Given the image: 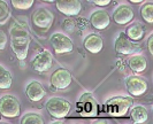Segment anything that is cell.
Returning <instances> with one entry per match:
<instances>
[{"label": "cell", "instance_id": "12", "mask_svg": "<svg viewBox=\"0 0 153 124\" xmlns=\"http://www.w3.org/2000/svg\"><path fill=\"white\" fill-rule=\"evenodd\" d=\"M134 17H135L134 10L128 5H120L113 13V20L119 25H126L130 23L134 20Z\"/></svg>", "mask_w": 153, "mask_h": 124}, {"label": "cell", "instance_id": "9", "mask_svg": "<svg viewBox=\"0 0 153 124\" xmlns=\"http://www.w3.org/2000/svg\"><path fill=\"white\" fill-rule=\"evenodd\" d=\"M73 82L71 74L66 68H58L51 76V85L56 90H65L70 86Z\"/></svg>", "mask_w": 153, "mask_h": 124}, {"label": "cell", "instance_id": "23", "mask_svg": "<svg viewBox=\"0 0 153 124\" xmlns=\"http://www.w3.org/2000/svg\"><path fill=\"white\" fill-rule=\"evenodd\" d=\"M9 15H10V10H9V7L6 4V1L0 0V24L6 23Z\"/></svg>", "mask_w": 153, "mask_h": 124}, {"label": "cell", "instance_id": "20", "mask_svg": "<svg viewBox=\"0 0 153 124\" xmlns=\"http://www.w3.org/2000/svg\"><path fill=\"white\" fill-rule=\"evenodd\" d=\"M140 16L146 23H153V4L147 2L140 8Z\"/></svg>", "mask_w": 153, "mask_h": 124}, {"label": "cell", "instance_id": "25", "mask_svg": "<svg viewBox=\"0 0 153 124\" xmlns=\"http://www.w3.org/2000/svg\"><path fill=\"white\" fill-rule=\"evenodd\" d=\"M7 41H8V38L7 36H6V33L2 30H0V51H4L5 49V47L7 45Z\"/></svg>", "mask_w": 153, "mask_h": 124}, {"label": "cell", "instance_id": "26", "mask_svg": "<svg viewBox=\"0 0 153 124\" xmlns=\"http://www.w3.org/2000/svg\"><path fill=\"white\" fill-rule=\"evenodd\" d=\"M147 49H149V52L153 54V36L151 35L149 39H147Z\"/></svg>", "mask_w": 153, "mask_h": 124}, {"label": "cell", "instance_id": "27", "mask_svg": "<svg viewBox=\"0 0 153 124\" xmlns=\"http://www.w3.org/2000/svg\"><path fill=\"white\" fill-rule=\"evenodd\" d=\"M128 1H130L131 4H142L144 0H128Z\"/></svg>", "mask_w": 153, "mask_h": 124}, {"label": "cell", "instance_id": "13", "mask_svg": "<svg viewBox=\"0 0 153 124\" xmlns=\"http://www.w3.org/2000/svg\"><path fill=\"white\" fill-rule=\"evenodd\" d=\"M90 23L97 30H104L111 24V16L106 10L99 9L93 12L90 16Z\"/></svg>", "mask_w": 153, "mask_h": 124}, {"label": "cell", "instance_id": "19", "mask_svg": "<svg viewBox=\"0 0 153 124\" xmlns=\"http://www.w3.org/2000/svg\"><path fill=\"white\" fill-rule=\"evenodd\" d=\"M13 78L9 70L0 64V90H8L12 87Z\"/></svg>", "mask_w": 153, "mask_h": 124}, {"label": "cell", "instance_id": "28", "mask_svg": "<svg viewBox=\"0 0 153 124\" xmlns=\"http://www.w3.org/2000/svg\"><path fill=\"white\" fill-rule=\"evenodd\" d=\"M43 1H47V2H54V0H43Z\"/></svg>", "mask_w": 153, "mask_h": 124}, {"label": "cell", "instance_id": "14", "mask_svg": "<svg viewBox=\"0 0 153 124\" xmlns=\"http://www.w3.org/2000/svg\"><path fill=\"white\" fill-rule=\"evenodd\" d=\"M25 94H27L28 99L32 102H38V101L44 99V97L46 95V91L44 86L39 82L32 80L25 87Z\"/></svg>", "mask_w": 153, "mask_h": 124}, {"label": "cell", "instance_id": "4", "mask_svg": "<svg viewBox=\"0 0 153 124\" xmlns=\"http://www.w3.org/2000/svg\"><path fill=\"white\" fill-rule=\"evenodd\" d=\"M46 110L54 118H65L71 110V103L61 98H51L46 102Z\"/></svg>", "mask_w": 153, "mask_h": 124}, {"label": "cell", "instance_id": "8", "mask_svg": "<svg viewBox=\"0 0 153 124\" xmlns=\"http://www.w3.org/2000/svg\"><path fill=\"white\" fill-rule=\"evenodd\" d=\"M114 48L116 53H120L123 55L135 54L139 49V45H137L135 41H132L127 37L126 33H120L119 37L115 39Z\"/></svg>", "mask_w": 153, "mask_h": 124}, {"label": "cell", "instance_id": "6", "mask_svg": "<svg viewBox=\"0 0 153 124\" xmlns=\"http://www.w3.org/2000/svg\"><path fill=\"white\" fill-rule=\"evenodd\" d=\"M51 45L53 47L54 52L56 54H67L73 52L74 49V43L67 35L61 32H55L50 38Z\"/></svg>", "mask_w": 153, "mask_h": 124}, {"label": "cell", "instance_id": "16", "mask_svg": "<svg viewBox=\"0 0 153 124\" xmlns=\"http://www.w3.org/2000/svg\"><path fill=\"white\" fill-rule=\"evenodd\" d=\"M128 64H129V68L135 74H140V72H143L146 69V67H147V60H146V58L144 55L135 54L129 59Z\"/></svg>", "mask_w": 153, "mask_h": 124}, {"label": "cell", "instance_id": "3", "mask_svg": "<svg viewBox=\"0 0 153 124\" xmlns=\"http://www.w3.org/2000/svg\"><path fill=\"white\" fill-rule=\"evenodd\" d=\"M108 106L109 113L116 117H122L127 115V113L130 110V108L134 105V100L130 97H115L112 98L106 102Z\"/></svg>", "mask_w": 153, "mask_h": 124}, {"label": "cell", "instance_id": "18", "mask_svg": "<svg viewBox=\"0 0 153 124\" xmlns=\"http://www.w3.org/2000/svg\"><path fill=\"white\" fill-rule=\"evenodd\" d=\"M130 117L135 123H145L149 120L147 109L145 107H143V106H135L134 108L131 109Z\"/></svg>", "mask_w": 153, "mask_h": 124}, {"label": "cell", "instance_id": "24", "mask_svg": "<svg viewBox=\"0 0 153 124\" xmlns=\"http://www.w3.org/2000/svg\"><path fill=\"white\" fill-rule=\"evenodd\" d=\"M88 2H91L94 6H98V7H106L111 4L112 0H86Z\"/></svg>", "mask_w": 153, "mask_h": 124}, {"label": "cell", "instance_id": "1", "mask_svg": "<svg viewBox=\"0 0 153 124\" xmlns=\"http://www.w3.org/2000/svg\"><path fill=\"white\" fill-rule=\"evenodd\" d=\"M9 40H10V47L17 56L19 60H24L28 56V51L30 46V36L29 32L19 23L12 24L9 29Z\"/></svg>", "mask_w": 153, "mask_h": 124}, {"label": "cell", "instance_id": "17", "mask_svg": "<svg viewBox=\"0 0 153 124\" xmlns=\"http://www.w3.org/2000/svg\"><path fill=\"white\" fill-rule=\"evenodd\" d=\"M144 33H145L144 28L139 23L131 24L126 30L127 37L130 40H132V41H140L143 39V37H144Z\"/></svg>", "mask_w": 153, "mask_h": 124}, {"label": "cell", "instance_id": "5", "mask_svg": "<svg viewBox=\"0 0 153 124\" xmlns=\"http://www.w3.org/2000/svg\"><path fill=\"white\" fill-rule=\"evenodd\" d=\"M21 113L20 101L15 97L6 94L0 98V114L6 118H15Z\"/></svg>", "mask_w": 153, "mask_h": 124}, {"label": "cell", "instance_id": "11", "mask_svg": "<svg viewBox=\"0 0 153 124\" xmlns=\"http://www.w3.org/2000/svg\"><path fill=\"white\" fill-rule=\"evenodd\" d=\"M53 64V56L48 51H43L37 54L31 61V68L38 72H46Z\"/></svg>", "mask_w": 153, "mask_h": 124}, {"label": "cell", "instance_id": "21", "mask_svg": "<svg viewBox=\"0 0 153 124\" xmlns=\"http://www.w3.org/2000/svg\"><path fill=\"white\" fill-rule=\"evenodd\" d=\"M44 118L39 114L35 113H28L21 118V124H43Z\"/></svg>", "mask_w": 153, "mask_h": 124}, {"label": "cell", "instance_id": "22", "mask_svg": "<svg viewBox=\"0 0 153 124\" xmlns=\"http://www.w3.org/2000/svg\"><path fill=\"white\" fill-rule=\"evenodd\" d=\"M35 0H10L12 6L19 10H28L33 6Z\"/></svg>", "mask_w": 153, "mask_h": 124}, {"label": "cell", "instance_id": "2", "mask_svg": "<svg viewBox=\"0 0 153 124\" xmlns=\"http://www.w3.org/2000/svg\"><path fill=\"white\" fill-rule=\"evenodd\" d=\"M54 22V14L46 8H38L31 15V24L37 33H46Z\"/></svg>", "mask_w": 153, "mask_h": 124}, {"label": "cell", "instance_id": "10", "mask_svg": "<svg viewBox=\"0 0 153 124\" xmlns=\"http://www.w3.org/2000/svg\"><path fill=\"white\" fill-rule=\"evenodd\" d=\"M56 9L66 16H77L82 10L81 0H54Z\"/></svg>", "mask_w": 153, "mask_h": 124}, {"label": "cell", "instance_id": "15", "mask_svg": "<svg viewBox=\"0 0 153 124\" xmlns=\"http://www.w3.org/2000/svg\"><path fill=\"white\" fill-rule=\"evenodd\" d=\"M83 46L89 53L97 54V53H100V51L104 48V40L99 35L91 33L84 39Z\"/></svg>", "mask_w": 153, "mask_h": 124}, {"label": "cell", "instance_id": "7", "mask_svg": "<svg viewBox=\"0 0 153 124\" xmlns=\"http://www.w3.org/2000/svg\"><path fill=\"white\" fill-rule=\"evenodd\" d=\"M126 89L132 97H142L147 92V80L142 76L132 75L126 79Z\"/></svg>", "mask_w": 153, "mask_h": 124}]
</instances>
